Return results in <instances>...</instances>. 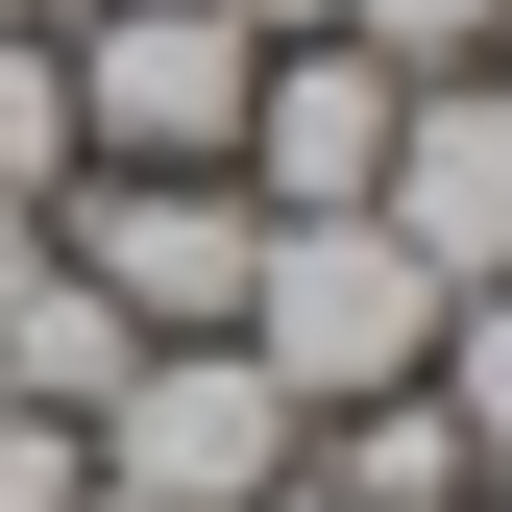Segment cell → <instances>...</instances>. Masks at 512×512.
<instances>
[{"label": "cell", "instance_id": "30bf717a", "mask_svg": "<svg viewBox=\"0 0 512 512\" xmlns=\"http://www.w3.org/2000/svg\"><path fill=\"white\" fill-rule=\"evenodd\" d=\"M293 25L391 49V74H488V49H512V0H293Z\"/></svg>", "mask_w": 512, "mask_h": 512}, {"label": "cell", "instance_id": "5bb4252c", "mask_svg": "<svg viewBox=\"0 0 512 512\" xmlns=\"http://www.w3.org/2000/svg\"><path fill=\"white\" fill-rule=\"evenodd\" d=\"M74 512H122V488H74Z\"/></svg>", "mask_w": 512, "mask_h": 512}, {"label": "cell", "instance_id": "ba28073f", "mask_svg": "<svg viewBox=\"0 0 512 512\" xmlns=\"http://www.w3.org/2000/svg\"><path fill=\"white\" fill-rule=\"evenodd\" d=\"M74 196V49H49V0H0V220Z\"/></svg>", "mask_w": 512, "mask_h": 512}, {"label": "cell", "instance_id": "6da1fadb", "mask_svg": "<svg viewBox=\"0 0 512 512\" xmlns=\"http://www.w3.org/2000/svg\"><path fill=\"white\" fill-rule=\"evenodd\" d=\"M220 342L269 366L293 415H366V391H415V366H439V269H415L391 220H269V269H244Z\"/></svg>", "mask_w": 512, "mask_h": 512}, {"label": "cell", "instance_id": "8992f818", "mask_svg": "<svg viewBox=\"0 0 512 512\" xmlns=\"http://www.w3.org/2000/svg\"><path fill=\"white\" fill-rule=\"evenodd\" d=\"M366 220H391L439 293H488V269H512V74H415V98H391V171H366Z\"/></svg>", "mask_w": 512, "mask_h": 512}, {"label": "cell", "instance_id": "4fadbf2b", "mask_svg": "<svg viewBox=\"0 0 512 512\" xmlns=\"http://www.w3.org/2000/svg\"><path fill=\"white\" fill-rule=\"evenodd\" d=\"M244 25H293V0H244Z\"/></svg>", "mask_w": 512, "mask_h": 512}, {"label": "cell", "instance_id": "5b68a950", "mask_svg": "<svg viewBox=\"0 0 512 512\" xmlns=\"http://www.w3.org/2000/svg\"><path fill=\"white\" fill-rule=\"evenodd\" d=\"M391 49H342V25H269V74H244V196H269V220H366V171H391Z\"/></svg>", "mask_w": 512, "mask_h": 512}, {"label": "cell", "instance_id": "7c38bea8", "mask_svg": "<svg viewBox=\"0 0 512 512\" xmlns=\"http://www.w3.org/2000/svg\"><path fill=\"white\" fill-rule=\"evenodd\" d=\"M269 512H342V488H269Z\"/></svg>", "mask_w": 512, "mask_h": 512}, {"label": "cell", "instance_id": "3957f363", "mask_svg": "<svg viewBox=\"0 0 512 512\" xmlns=\"http://www.w3.org/2000/svg\"><path fill=\"white\" fill-rule=\"evenodd\" d=\"M74 171H220L244 147V74H269V25L244 0H74Z\"/></svg>", "mask_w": 512, "mask_h": 512}, {"label": "cell", "instance_id": "9c48e42d", "mask_svg": "<svg viewBox=\"0 0 512 512\" xmlns=\"http://www.w3.org/2000/svg\"><path fill=\"white\" fill-rule=\"evenodd\" d=\"M415 391L464 415V464L512 488V269H488V293H439V366H415Z\"/></svg>", "mask_w": 512, "mask_h": 512}, {"label": "cell", "instance_id": "52a82bcc", "mask_svg": "<svg viewBox=\"0 0 512 512\" xmlns=\"http://www.w3.org/2000/svg\"><path fill=\"white\" fill-rule=\"evenodd\" d=\"M293 488H342V512H464L488 464H464V415H439V391H366V415L293 439Z\"/></svg>", "mask_w": 512, "mask_h": 512}, {"label": "cell", "instance_id": "277c9868", "mask_svg": "<svg viewBox=\"0 0 512 512\" xmlns=\"http://www.w3.org/2000/svg\"><path fill=\"white\" fill-rule=\"evenodd\" d=\"M49 244H74V293L122 317V342H220L244 269H269V196H244V171H74Z\"/></svg>", "mask_w": 512, "mask_h": 512}, {"label": "cell", "instance_id": "7a4b0ae2", "mask_svg": "<svg viewBox=\"0 0 512 512\" xmlns=\"http://www.w3.org/2000/svg\"><path fill=\"white\" fill-rule=\"evenodd\" d=\"M293 439H317V415H293L244 342H122V391L74 415V464H98L122 512H269Z\"/></svg>", "mask_w": 512, "mask_h": 512}, {"label": "cell", "instance_id": "9a60e30c", "mask_svg": "<svg viewBox=\"0 0 512 512\" xmlns=\"http://www.w3.org/2000/svg\"><path fill=\"white\" fill-rule=\"evenodd\" d=\"M488 512H512V488H488Z\"/></svg>", "mask_w": 512, "mask_h": 512}, {"label": "cell", "instance_id": "8fae6325", "mask_svg": "<svg viewBox=\"0 0 512 512\" xmlns=\"http://www.w3.org/2000/svg\"><path fill=\"white\" fill-rule=\"evenodd\" d=\"M98 464H74V415H0V512H74Z\"/></svg>", "mask_w": 512, "mask_h": 512}]
</instances>
